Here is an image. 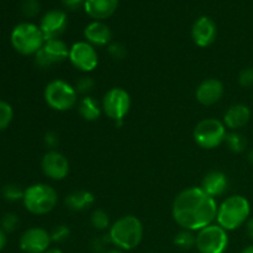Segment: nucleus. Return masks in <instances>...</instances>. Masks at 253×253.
Masks as SVG:
<instances>
[{
  "label": "nucleus",
  "instance_id": "nucleus-1",
  "mask_svg": "<svg viewBox=\"0 0 253 253\" xmlns=\"http://www.w3.org/2000/svg\"><path fill=\"white\" fill-rule=\"evenodd\" d=\"M217 208L215 198L207 194L200 187H192L182 190L174 198L172 216L183 230L200 231L214 224Z\"/></svg>",
  "mask_w": 253,
  "mask_h": 253
},
{
  "label": "nucleus",
  "instance_id": "nucleus-2",
  "mask_svg": "<svg viewBox=\"0 0 253 253\" xmlns=\"http://www.w3.org/2000/svg\"><path fill=\"white\" fill-rule=\"evenodd\" d=\"M143 225L138 217L125 215L116 220L109 230V240L121 251H130L141 244Z\"/></svg>",
  "mask_w": 253,
  "mask_h": 253
},
{
  "label": "nucleus",
  "instance_id": "nucleus-3",
  "mask_svg": "<svg viewBox=\"0 0 253 253\" xmlns=\"http://www.w3.org/2000/svg\"><path fill=\"white\" fill-rule=\"evenodd\" d=\"M251 215L250 202L242 195L226 198L217 208L216 224L226 231H234L246 224Z\"/></svg>",
  "mask_w": 253,
  "mask_h": 253
},
{
  "label": "nucleus",
  "instance_id": "nucleus-4",
  "mask_svg": "<svg viewBox=\"0 0 253 253\" xmlns=\"http://www.w3.org/2000/svg\"><path fill=\"white\" fill-rule=\"evenodd\" d=\"M22 202L25 209L31 214L46 215L56 208L58 203V194L51 185L37 183L25 189Z\"/></svg>",
  "mask_w": 253,
  "mask_h": 253
},
{
  "label": "nucleus",
  "instance_id": "nucleus-5",
  "mask_svg": "<svg viewBox=\"0 0 253 253\" xmlns=\"http://www.w3.org/2000/svg\"><path fill=\"white\" fill-rule=\"evenodd\" d=\"M11 46L24 56L36 54L44 43V37L40 26L31 22H21L14 27L10 36Z\"/></svg>",
  "mask_w": 253,
  "mask_h": 253
},
{
  "label": "nucleus",
  "instance_id": "nucleus-6",
  "mask_svg": "<svg viewBox=\"0 0 253 253\" xmlns=\"http://www.w3.org/2000/svg\"><path fill=\"white\" fill-rule=\"evenodd\" d=\"M47 105L56 111H68L77 105L78 93L76 88L62 79L49 82L43 91Z\"/></svg>",
  "mask_w": 253,
  "mask_h": 253
},
{
  "label": "nucleus",
  "instance_id": "nucleus-7",
  "mask_svg": "<svg viewBox=\"0 0 253 253\" xmlns=\"http://www.w3.org/2000/svg\"><path fill=\"white\" fill-rule=\"evenodd\" d=\"M226 135V126L217 119H204L199 121L193 132L197 145L205 150L219 147L225 142Z\"/></svg>",
  "mask_w": 253,
  "mask_h": 253
},
{
  "label": "nucleus",
  "instance_id": "nucleus-8",
  "mask_svg": "<svg viewBox=\"0 0 253 253\" xmlns=\"http://www.w3.org/2000/svg\"><path fill=\"white\" fill-rule=\"evenodd\" d=\"M229 246V235L220 225L211 224L197 234L195 247L200 253H224Z\"/></svg>",
  "mask_w": 253,
  "mask_h": 253
},
{
  "label": "nucleus",
  "instance_id": "nucleus-9",
  "mask_svg": "<svg viewBox=\"0 0 253 253\" xmlns=\"http://www.w3.org/2000/svg\"><path fill=\"white\" fill-rule=\"evenodd\" d=\"M101 108H103V113L115 123L124 120L131 108L130 94L125 89L119 88V86L111 88L104 94Z\"/></svg>",
  "mask_w": 253,
  "mask_h": 253
},
{
  "label": "nucleus",
  "instance_id": "nucleus-10",
  "mask_svg": "<svg viewBox=\"0 0 253 253\" xmlns=\"http://www.w3.org/2000/svg\"><path fill=\"white\" fill-rule=\"evenodd\" d=\"M69 57V48L62 40H48L35 54V62L41 68H49L62 63Z\"/></svg>",
  "mask_w": 253,
  "mask_h": 253
},
{
  "label": "nucleus",
  "instance_id": "nucleus-11",
  "mask_svg": "<svg viewBox=\"0 0 253 253\" xmlns=\"http://www.w3.org/2000/svg\"><path fill=\"white\" fill-rule=\"evenodd\" d=\"M69 62L82 72H91L98 67L99 57L95 47L86 41H79L69 47Z\"/></svg>",
  "mask_w": 253,
  "mask_h": 253
},
{
  "label": "nucleus",
  "instance_id": "nucleus-12",
  "mask_svg": "<svg viewBox=\"0 0 253 253\" xmlns=\"http://www.w3.org/2000/svg\"><path fill=\"white\" fill-rule=\"evenodd\" d=\"M51 234L42 227H31L20 237V249L25 253H44L51 245Z\"/></svg>",
  "mask_w": 253,
  "mask_h": 253
},
{
  "label": "nucleus",
  "instance_id": "nucleus-13",
  "mask_svg": "<svg viewBox=\"0 0 253 253\" xmlns=\"http://www.w3.org/2000/svg\"><path fill=\"white\" fill-rule=\"evenodd\" d=\"M42 172L46 177L53 180H62L68 175L69 162L63 153L51 150L42 157Z\"/></svg>",
  "mask_w": 253,
  "mask_h": 253
},
{
  "label": "nucleus",
  "instance_id": "nucleus-14",
  "mask_svg": "<svg viewBox=\"0 0 253 253\" xmlns=\"http://www.w3.org/2000/svg\"><path fill=\"white\" fill-rule=\"evenodd\" d=\"M67 25H68L67 14L62 10L54 9L46 12L40 24V29L43 34L44 41L59 39V36L66 31Z\"/></svg>",
  "mask_w": 253,
  "mask_h": 253
},
{
  "label": "nucleus",
  "instance_id": "nucleus-15",
  "mask_svg": "<svg viewBox=\"0 0 253 253\" xmlns=\"http://www.w3.org/2000/svg\"><path fill=\"white\" fill-rule=\"evenodd\" d=\"M224 84L219 79L209 78L203 81L195 90V98L202 105L210 106L219 103L224 96Z\"/></svg>",
  "mask_w": 253,
  "mask_h": 253
},
{
  "label": "nucleus",
  "instance_id": "nucleus-16",
  "mask_svg": "<svg viewBox=\"0 0 253 253\" xmlns=\"http://www.w3.org/2000/svg\"><path fill=\"white\" fill-rule=\"evenodd\" d=\"M217 29L210 17L202 16L194 22L192 27V39L199 47H208L216 40Z\"/></svg>",
  "mask_w": 253,
  "mask_h": 253
},
{
  "label": "nucleus",
  "instance_id": "nucleus-17",
  "mask_svg": "<svg viewBox=\"0 0 253 253\" xmlns=\"http://www.w3.org/2000/svg\"><path fill=\"white\" fill-rule=\"evenodd\" d=\"M251 119V110L245 104H234L224 115V125L232 131H237L246 126Z\"/></svg>",
  "mask_w": 253,
  "mask_h": 253
},
{
  "label": "nucleus",
  "instance_id": "nucleus-18",
  "mask_svg": "<svg viewBox=\"0 0 253 253\" xmlns=\"http://www.w3.org/2000/svg\"><path fill=\"white\" fill-rule=\"evenodd\" d=\"M118 6L119 0H84V10L95 21L110 17Z\"/></svg>",
  "mask_w": 253,
  "mask_h": 253
},
{
  "label": "nucleus",
  "instance_id": "nucleus-19",
  "mask_svg": "<svg viewBox=\"0 0 253 253\" xmlns=\"http://www.w3.org/2000/svg\"><path fill=\"white\" fill-rule=\"evenodd\" d=\"M84 37L91 46H106L110 44L111 30L101 21H93L84 29Z\"/></svg>",
  "mask_w": 253,
  "mask_h": 253
},
{
  "label": "nucleus",
  "instance_id": "nucleus-20",
  "mask_svg": "<svg viewBox=\"0 0 253 253\" xmlns=\"http://www.w3.org/2000/svg\"><path fill=\"white\" fill-rule=\"evenodd\" d=\"M227 184L229 180L225 173L220 172V170H211L202 180V189L204 190L207 194L211 195L212 198L222 195L227 189Z\"/></svg>",
  "mask_w": 253,
  "mask_h": 253
},
{
  "label": "nucleus",
  "instance_id": "nucleus-21",
  "mask_svg": "<svg viewBox=\"0 0 253 253\" xmlns=\"http://www.w3.org/2000/svg\"><path fill=\"white\" fill-rule=\"evenodd\" d=\"M66 207L72 211H83L95 203V197L88 190H76L66 197Z\"/></svg>",
  "mask_w": 253,
  "mask_h": 253
},
{
  "label": "nucleus",
  "instance_id": "nucleus-22",
  "mask_svg": "<svg viewBox=\"0 0 253 253\" xmlns=\"http://www.w3.org/2000/svg\"><path fill=\"white\" fill-rule=\"evenodd\" d=\"M78 111L79 115L86 121H95L100 118L101 108L100 103L96 100L95 98L90 95H85L78 104Z\"/></svg>",
  "mask_w": 253,
  "mask_h": 253
},
{
  "label": "nucleus",
  "instance_id": "nucleus-23",
  "mask_svg": "<svg viewBox=\"0 0 253 253\" xmlns=\"http://www.w3.org/2000/svg\"><path fill=\"white\" fill-rule=\"evenodd\" d=\"M225 142H226L229 150L232 151L234 153H242L247 147V140L245 138L244 135H241L237 131H232V132L227 133Z\"/></svg>",
  "mask_w": 253,
  "mask_h": 253
},
{
  "label": "nucleus",
  "instance_id": "nucleus-24",
  "mask_svg": "<svg viewBox=\"0 0 253 253\" xmlns=\"http://www.w3.org/2000/svg\"><path fill=\"white\" fill-rule=\"evenodd\" d=\"M175 246L180 250H190L195 246V242H197V236L193 234V231L189 230H182L180 232H178L174 236L173 240Z\"/></svg>",
  "mask_w": 253,
  "mask_h": 253
},
{
  "label": "nucleus",
  "instance_id": "nucleus-25",
  "mask_svg": "<svg viewBox=\"0 0 253 253\" xmlns=\"http://www.w3.org/2000/svg\"><path fill=\"white\" fill-rule=\"evenodd\" d=\"M90 224L94 229L99 231H104L110 227V219H109L108 212L101 209L94 210L90 216Z\"/></svg>",
  "mask_w": 253,
  "mask_h": 253
},
{
  "label": "nucleus",
  "instance_id": "nucleus-26",
  "mask_svg": "<svg viewBox=\"0 0 253 253\" xmlns=\"http://www.w3.org/2000/svg\"><path fill=\"white\" fill-rule=\"evenodd\" d=\"M14 119V110L6 101L0 100V131L6 130Z\"/></svg>",
  "mask_w": 253,
  "mask_h": 253
},
{
  "label": "nucleus",
  "instance_id": "nucleus-27",
  "mask_svg": "<svg viewBox=\"0 0 253 253\" xmlns=\"http://www.w3.org/2000/svg\"><path fill=\"white\" fill-rule=\"evenodd\" d=\"M25 190H22L19 185L16 184H6L2 187L1 195L5 200L7 202H17V200H22L24 198Z\"/></svg>",
  "mask_w": 253,
  "mask_h": 253
},
{
  "label": "nucleus",
  "instance_id": "nucleus-28",
  "mask_svg": "<svg viewBox=\"0 0 253 253\" xmlns=\"http://www.w3.org/2000/svg\"><path fill=\"white\" fill-rule=\"evenodd\" d=\"M0 225H1V230L6 234V232H12L17 229L19 226V217H17L16 214L14 212H7L2 216L1 221H0Z\"/></svg>",
  "mask_w": 253,
  "mask_h": 253
},
{
  "label": "nucleus",
  "instance_id": "nucleus-29",
  "mask_svg": "<svg viewBox=\"0 0 253 253\" xmlns=\"http://www.w3.org/2000/svg\"><path fill=\"white\" fill-rule=\"evenodd\" d=\"M71 236V230L67 225H57L51 231L52 242H64Z\"/></svg>",
  "mask_w": 253,
  "mask_h": 253
},
{
  "label": "nucleus",
  "instance_id": "nucleus-30",
  "mask_svg": "<svg viewBox=\"0 0 253 253\" xmlns=\"http://www.w3.org/2000/svg\"><path fill=\"white\" fill-rule=\"evenodd\" d=\"M94 85H95V82H94L93 78H90V77H83V78H81L77 82L74 88H76L77 93L86 95V94L90 93V91L93 90Z\"/></svg>",
  "mask_w": 253,
  "mask_h": 253
},
{
  "label": "nucleus",
  "instance_id": "nucleus-31",
  "mask_svg": "<svg viewBox=\"0 0 253 253\" xmlns=\"http://www.w3.org/2000/svg\"><path fill=\"white\" fill-rule=\"evenodd\" d=\"M108 52L114 59H124L127 54V51H126V47L124 46L120 42H113L108 46Z\"/></svg>",
  "mask_w": 253,
  "mask_h": 253
},
{
  "label": "nucleus",
  "instance_id": "nucleus-32",
  "mask_svg": "<svg viewBox=\"0 0 253 253\" xmlns=\"http://www.w3.org/2000/svg\"><path fill=\"white\" fill-rule=\"evenodd\" d=\"M239 83L244 88L253 86V67H247L242 69L239 74Z\"/></svg>",
  "mask_w": 253,
  "mask_h": 253
},
{
  "label": "nucleus",
  "instance_id": "nucleus-33",
  "mask_svg": "<svg viewBox=\"0 0 253 253\" xmlns=\"http://www.w3.org/2000/svg\"><path fill=\"white\" fill-rule=\"evenodd\" d=\"M40 11V4L37 0H25L22 2V12L26 16H36Z\"/></svg>",
  "mask_w": 253,
  "mask_h": 253
},
{
  "label": "nucleus",
  "instance_id": "nucleus-34",
  "mask_svg": "<svg viewBox=\"0 0 253 253\" xmlns=\"http://www.w3.org/2000/svg\"><path fill=\"white\" fill-rule=\"evenodd\" d=\"M62 5L68 11H77L84 7V0H62Z\"/></svg>",
  "mask_w": 253,
  "mask_h": 253
},
{
  "label": "nucleus",
  "instance_id": "nucleus-35",
  "mask_svg": "<svg viewBox=\"0 0 253 253\" xmlns=\"http://www.w3.org/2000/svg\"><path fill=\"white\" fill-rule=\"evenodd\" d=\"M58 142H59V138L56 132H53V131H48V132H46V135H44V145H46L47 147L54 148L57 145H58Z\"/></svg>",
  "mask_w": 253,
  "mask_h": 253
},
{
  "label": "nucleus",
  "instance_id": "nucleus-36",
  "mask_svg": "<svg viewBox=\"0 0 253 253\" xmlns=\"http://www.w3.org/2000/svg\"><path fill=\"white\" fill-rule=\"evenodd\" d=\"M246 231L250 239L253 240V217L249 219V221L246 222Z\"/></svg>",
  "mask_w": 253,
  "mask_h": 253
},
{
  "label": "nucleus",
  "instance_id": "nucleus-37",
  "mask_svg": "<svg viewBox=\"0 0 253 253\" xmlns=\"http://www.w3.org/2000/svg\"><path fill=\"white\" fill-rule=\"evenodd\" d=\"M5 246H6V234L0 229V251H2Z\"/></svg>",
  "mask_w": 253,
  "mask_h": 253
},
{
  "label": "nucleus",
  "instance_id": "nucleus-38",
  "mask_svg": "<svg viewBox=\"0 0 253 253\" xmlns=\"http://www.w3.org/2000/svg\"><path fill=\"white\" fill-rule=\"evenodd\" d=\"M241 253H253V245H250V246H247L246 249L242 250Z\"/></svg>",
  "mask_w": 253,
  "mask_h": 253
},
{
  "label": "nucleus",
  "instance_id": "nucleus-39",
  "mask_svg": "<svg viewBox=\"0 0 253 253\" xmlns=\"http://www.w3.org/2000/svg\"><path fill=\"white\" fill-rule=\"evenodd\" d=\"M247 160H249V162L253 166V148L251 151H250L249 155H247Z\"/></svg>",
  "mask_w": 253,
  "mask_h": 253
},
{
  "label": "nucleus",
  "instance_id": "nucleus-40",
  "mask_svg": "<svg viewBox=\"0 0 253 253\" xmlns=\"http://www.w3.org/2000/svg\"><path fill=\"white\" fill-rule=\"evenodd\" d=\"M44 253H63L59 249H48Z\"/></svg>",
  "mask_w": 253,
  "mask_h": 253
},
{
  "label": "nucleus",
  "instance_id": "nucleus-41",
  "mask_svg": "<svg viewBox=\"0 0 253 253\" xmlns=\"http://www.w3.org/2000/svg\"><path fill=\"white\" fill-rule=\"evenodd\" d=\"M105 253H124L123 251H121V250H110V251H108V252H105Z\"/></svg>",
  "mask_w": 253,
  "mask_h": 253
}]
</instances>
